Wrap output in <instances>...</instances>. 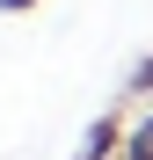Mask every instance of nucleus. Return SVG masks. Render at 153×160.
I'll return each mask as SVG.
<instances>
[{
    "mask_svg": "<svg viewBox=\"0 0 153 160\" xmlns=\"http://www.w3.org/2000/svg\"><path fill=\"white\" fill-rule=\"evenodd\" d=\"M124 160H153V109H146L131 131H124Z\"/></svg>",
    "mask_w": 153,
    "mask_h": 160,
    "instance_id": "2",
    "label": "nucleus"
},
{
    "mask_svg": "<svg viewBox=\"0 0 153 160\" xmlns=\"http://www.w3.org/2000/svg\"><path fill=\"white\" fill-rule=\"evenodd\" d=\"M131 88H139V95H153V51L139 58V73H131Z\"/></svg>",
    "mask_w": 153,
    "mask_h": 160,
    "instance_id": "3",
    "label": "nucleus"
},
{
    "mask_svg": "<svg viewBox=\"0 0 153 160\" xmlns=\"http://www.w3.org/2000/svg\"><path fill=\"white\" fill-rule=\"evenodd\" d=\"M124 131H131V124H124L117 109H110V117H95V124H88V138L73 146V160H124Z\"/></svg>",
    "mask_w": 153,
    "mask_h": 160,
    "instance_id": "1",
    "label": "nucleus"
},
{
    "mask_svg": "<svg viewBox=\"0 0 153 160\" xmlns=\"http://www.w3.org/2000/svg\"><path fill=\"white\" fill-rule=\"evenodd\" d=\"M44 0H0V15H37Z\"/></svg>",
    "mask_w": 153,
    "mask_h": 160,
    "instance_id": "4",
    "label": "nucleus"
}]
</instances>
